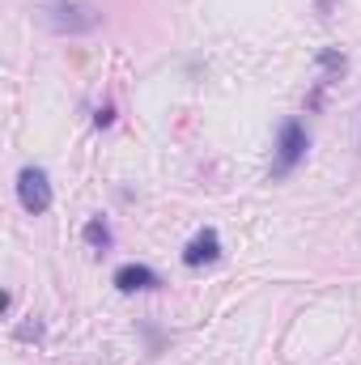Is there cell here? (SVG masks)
<instances>
[{
  "label": "cell",
  "instance_id": "8992f818",
  "mask_svg": "<svg viewBox=\"0 0 361 365\" xmlns=\"http://www.w3.org/2000/svg\"><path fill=\"white\" fill-rule=\"evenodd\" d=\"M81 234H86V242H90L93 251H106V247H111V225H106L102 217L86 221V230H81Z\"/></svg>",
  "mask_w": 361,
  "mask_h": 365
},
{
  "label": "cell",
  "instance_id": "7a4b0ae2",
  "mask_svg": "<svg viewBox=\"0 0 361 365\" xmlns=\"http://www.w3.org/2000/svg\"><path fill=\"white\" fill-rule=\"evenodd\" d=\"M302 158H306V128H302V119H285L280 140H276V162H272V175H289Z\"/></svg>",
  "mask_w": 361,
  "mask_h": 365
},
{
  "label": "cell",
  "instance_id": "5b68a950",
  "mask_svg": "<svg viewBox=\"0 0 361 365\" xmlns=\"http://www.w3.org/2000/svg\"><path fill=\"white\" fill-rule=\"evenodd\" d=\"M115 284L123 289V293H136V289H158L162 280L153 268H145V264H123L119 272H115Z\"/></svg>",
  "mask_w": 361,
  "mask_h": 365
},
{
  "label": "cell",
  "instance_id": "3957f363",
  "mask_svg": "<svg viewBox=\"0 0 361 365\" xmlns=\"http://www.w3.org/2000/svg\"><path fill=\"white\" fill-rule=\"evenodd\" d=\"M17 200H21V208L34 212V217H43V212L51 208V182H47V175H43L39 166H26V170L17 175Z\"/></svg>",
  "mask_w": 361,
  "mask_h": 365
},
{
  "label": "cell",
  "instance_id": "52a82bcc",
  "mask_svg": "<svg viewBox=\"0 0 361 365\" xmlns=\"http://www.w3.org/2000/svg\"><path fill=\"white\" fill-rule=\"evenodd\" d=\"M111 119H115V110H111V106H102V110H98V115H93V123H98V128H106V123H111Z\"/></svg>",
  "mask_w": 361,
  "mask_h": 365
},
{
  "label": "cell",
  "instance_id": "6da1fadb",
  "mask_svg": "<svg viewBox=\"0 0 361 365\" xmlns=\"http://www.w3.org/2000/svg\"><path fill=\"white\" fill-rule=\"evenodd\" d=\"M34 17H39V26L56 30V34H90L102 21L98 4H90V0H39Z\"/></svg>",
  "mask_w": 361,
  "mask_h": 365
},
{
  "label": "cell",
  "instance_id": "277c9868",
  "mask_svg": "<svg viewBox=\"0 0 361 365\" xmlns=\"http://www.w3.org/2000/svg\"><path fill=\"white\" fill-rule=\"evenodd\" d=\"M217 255H221L217 230H200V234L187 242V251H183V264H187V268H200V264H213Z\"/></svg>",
  "mask_w": 361,
  "mask_h": 365
}]
</instances>
